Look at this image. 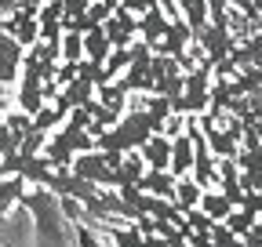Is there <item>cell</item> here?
Returning a JSON list of instances; mask_svg holds the SVG:
<instances>
[{
  "label": "cell",
  "mask_w": 262,
  "mask_h": 247,
  "mask_svg": "<svg viewBox=\"0 0 262 247\" xmlns=\"http://www.w3.org/2000/svg\"><path fill=\"white\" fill-rule=\"evenodd\" d=\"M171 138L168 135H153L139 153H142V160H146V167H153V171H171Z\"/></svg>",
  "instance_id": "cell-9"
},
{
  "label": "cell",
  "mask_w": 262,
  "mask_h": 247,
  "mask_svg": "<svg viewBox=\"0 0 262 247\" xmlns=\"http://www.w3.org/2000/svg\"><path fill=\"white\" fill-rule=\"evenodd\" d=\"M258 218H251V214L248 211H233V214H229V218H226V226H229V233H233V236H244V233H251V226H255Z\"/></svg>",
  "instance_id": "cell-22"
},
{
  "label": "cell",
  "mask_w": 262,
  "mask_h": 247,
  "mask_svg": "<svg viewBox=\"0 0 262 247\" xmlns=\"http://www.w3.org/2000/svg\"><path fill=\"white\" fill-rule=\"evenodd\" d=\"M201 196H204V185L196 182L193 175H186V178H179V182H175V204H179L182 211L201 207Z\"/></svg>",
  "instance_id": "cell-16"
},
{
  "label": "cell",
  "mask_w": 262,
  "mask_h": 247,
  "mask_svg": "<svg viewBox=\"0 0 262 247\" xmlns=\"http://www.w3.org/2000/svg\"><path fill=\"white\" fill-rule=\"evenodd\" d=\"M241 211H248L251 218H262V189H251V193H244V204H241Z\"/></svg>",
  "instance_id": "cell-27"
},
{
  "label": "cell",
  "mask_w": 262,
  "mask_h": 247,
  "mask_svg": "<svg viewBox=\"0 0 262 247\" xmlns=\"http://www.w3.org/2000/svg\"><path fill=\"white\" fill-rule=\"evenodd\" d=\"M175 175L171 171H153V167H146V175L139 178V189L142 193H149V196H164V200H175Z\"/></svg>",
  "instance_id": "cell-10"
},
{
  "label": "cell",
  "mask_w": 262,
  "mask_h": 247,
  "mask_svg": "<svg viewBox=\"0 0 262 247\" xmlns=\"http://www.w3.org/2000/svg\"><path fill=\"white\" fill-rule=\"evenodd\" d=\"M171 175L175 178L193 175V138L189 135H179L175 145H171Z\"/></svg>",
  "instance_id": "cell-12"
},
{
  "label": "cell",
  "mask_w": 262,
  "mask_h": 247,
  "mask_svg": "<svg viewBox=\"0 0 262 247\" xmlns=\"http://www.w3.org/2000/svg\"><path fill=\"white\" fill-rule=\"evenodd\" d=\"M95 91H98V84H95V80H88V77H77L70 87H62V98H66V102H70V106L77 109V106H88V102L95 98Z\"/></svg>",
  "instance_id": "cell-18"
},
{
  "label": "cell",
  "mask_w": 262,
  "mask_h": 247,
  "mask_svg": "<svg viewBox=\"0 0 262 247\" xmlns=\"http://www.w3.org/2000/svg\"><path fill=\"white\" fill-rule=\"evenodd\" d=\"M11 153H18V138L11 135V128H8V124L0 120V160H4V157H11Z\"/></svg>",
  "instance_id": "cell-26"
},
{
  "label": "cell",
  "mask_w": 262,
  "mask_h": 247,
  "mask_svg": "<svg viewBox=\"0 0 262 247\" xmlns=\"http://www.w3.org/2000/svg\"><path fill=\"white\" fill-rule=\"evenodd\" d=\"M77 178L84 182H95V185H102V189H117V171L106 164V153H77L73 157V167H70Z\"/></svg>",
  "instance_id": "cell-3"
},
{
  "label": "cell",
  "mask_w": 262,
  "mask_h": 247,
  "mask_svg": "<svg viewBox=\"0 0 262 247\" xmlns=\"http://www.w3.org/2000/svg\"><path fill=\"white\" fill-rule=\"evenodd\" d=\"M193 44V29H189V22L179 15V18H171L168 22V29H164V37L153 44V55H171V58H179V55H186V47Z\"/></svg>",
  "instance_id": "cell-5"
},
{
  "label": "cell",
  "mask_w": 262,
  "mask_h": 247,
  "mask_svg": "<svg viewBox=\"0 0 262 247\" xmlns=\"http://www.w3.org/2000/svg\"><path fill=\"white\" fill-rule=\"evenodd\" d=\"M4 124H8V128H11V135L18 138V145H22V138L33 131V116L29 113H22V109H15V113H8L4 116Z\"/></svg>",
  "instance_id": "cell-21"
},
{
  "label": "cell",
  "mask_w": 262,
  "mask_h": 247,
  "mask_svg": "<svg viewBox=\"0 0 262 247\" xmlns=\"http://www.w3.org/2000/svg\"><path fill=\"white\" fill-rule=\"evenodd\" d=\"M102 29H106V37H110V44H113V47H131V44L139 40V18L131 15L124 4H120L106 22H102Z\"/></svg>",
  "instance_id": "cell-4"
},
{
  "label": "cell",
  "mask_w": 262,
  "mask_h": 247,
  "mask_svg": "<svg viewBox=\"0 0 262 247\" xmlns=\"http://www.w3.org/2000/svg\"><path fill=\"white\" fill-rule=\"evenodd\" d=\"M168 22H171V18H168V15H164L160 8H153V11H146V15L139 18V40H146V44L153 47V44H157V40L164 37V29H168Z\"/></svg>",
  "instance_id": "cell-13"
},
{
  "label": "cell",
  "mask_w": 262,
  "mask_h": 247,
  "mask_svg": "<svg viewBox=\"0 0 262 247\" xmlns=\"http://www.w3.org/2000/svg\"><path fill=\"white\" fill-rule=\"evenodd\" d=\"M22 62H26V47L15 37H0V87H8L22 77Z\"/></svg>",
  "instance_id": "cell-7"
},
{
  "label": "cell",
  "mask_w": 262,
  "mask_h": 247,
  "mask_svg": "<svg viewBox=\"0 0 262 247\" xmlns=\"http://www.w3.org/2000/svg\"><path fill=\"white\" fill-rule=\"evenodd\" d=\"M110 51H113V44H110V37H106L102 26H95V29H88V33H84V58H91V62H106Z\"/></svg>",
  "instance_id": "cell-14"
},
{
  "label": "cell",
  "mask_w": 262,
  "mask_h": 247,
  "mask_svg": "<svg viewBox=\"0 0 262 247\" xmlns=\"http://www.w3.org/2000/svg\"><path fill=\"white\" fill-rule=\"evenodd\" d=\"M0 26H4V33H8V37H15L26 51L40 40V22H37V15L15 11V15H8V18H0Z\"/></svg>",
  "instance_id": "cell-8"
},
{
  "label": "cell",
  "mask_w": 262,
  "mask_h": 247,
  "mask_svg": "<svg viewBox=\"0 0 262 247\" xmlns=\"http://www.w3.org/2000/svg\"><path fill=\"white\" fill-rule=\"evenodd\" d=\"M120 4L135 15V18H142L146 11H153V8H160V0H120Z\"/></svg>",
  "instance_id": "cell-28"
},
{
  "label": "cell",
  "mask_w": 262,
  "mask_h": 247,
  "mask_svg": "<svg viewBox=\"0 0 262 247\" xmlns=\"http://www.w3.org/2000/svg\"><path fill=\"white\" fill-rule=\"evenodd\" d=\"M62 15H66L62 0H48V4L40 8V15H37V22H40V26H48V22H62Z\"/></svg>",
  "instance_id": "cell-25"
},
{
  "label": "cell",
  "mask_w": 262,
  "mask_h": 247,
  "mask_svg": "<svg viewBox=\"0 0 262 247\" xmlns=\"http://www.w3.org/2000/svg\"><path fill=\"white\" fill-rule=\"evenodd\" d=\"M22 207L26 211H33V222H37V229H40V236L44 240H62V207H58V193H51V189H33V193H26V200H22Z\"/></svg>",
  "instance_id": "cell-2"
},
{
  "label": "cell",
  "mask_w": 262,
  "mask_h": 247,
  "mask_svg": "<svg viewBox=\"0 0 262 247\" xmlns=\"http://www.w3.org/2000/svg\"><path fill=\"white\" fill-rule=\"evenodd\" d=\"M193 40L201 44V51H204V55H208L211 62H222V58H226L229 51L237 47L233 33H229V29H222V26H211V22H208V26L201 29V33L193 37Z\"/></svg>",
  "instance_id": "cell-6"
},
{
  "label": "cell",
  "mask_w": 262,
  "mask_h": 247,
  "mask_svg": "<svg viewBox=\"0 0 262 247\" xmlns=\"http://www.w3.org/2000/svg\"><path fill=\"white\" fill-rule=\"evenodd\" d=\"M241 240H244V247H262V236H258L255 229H251V233H244Z\"/></svg>",
  "instance_id": "cell-29"
},
{
  "label": "cell",
  "mask_w": 262,
  "mask_h": 247,
  "mask_svg": "<svg viewBox=\"0 0 262 247\" xmlns=\"http://www.w3.org/2000/svg\"><path fill=\"white\" fill-rule=\"evenodd\" d=\"M186 222H189V229H193V233H211V229H215V222L208 218L201 207H189V211H186Z\"/></svg>",
  "instance_id": "cell-24"
},
{
  "label": "cell",
  "mask_w": 262,
  "mask_h": 247,
  "mask_svg": "<svg viewBox=\"0 0 262 247\" xmlns=\"http://www.w3.org/2000/svg\"><path fill=\"white\" fill-rule=\"evenodd\" d=\"M149 138H153V120H149V113H146V109H131L127 116H120L117 128H110V131H102V135L95 138V149H98V153H135V149H142Z\"/></svg>",
  "instance_id": "cell-1"
},
{
  "label": "cell",
  "mask_w": 262,
  "mask_h": 247,
  "mask_svg": "<svg viewBox=\"0 0 262 247\" xmlns=\"http://www.w3.org/2000/svg\"><path fill=\"white\" fill-rule=\"evenodd\" d=\"M26 178L22 175H15V178H4V182H0V218H4V214L15 207V204H22L26 200Z\"/></svg>",
  "instance_id": "cell-15"
},
{
  "label": "cell",
  "mask_w": 262,
  "mask_h": 247,
  "mask_svg": "<svg viewBox=\"0 0 262 247\" xmlns=\"http://www.w3.org/2000/svg\"><path fill=\"white\" fill-rule=\"evenodd\" d=\"M58 207H62V218L66 222H84V204L77 200V196H58Z\"/></svg>",
  "instance_id": "cell-23"
},
{
  "label": "cell",
  "mask_w": 262,
  "mask_h": 247,
  "mask_svg": "<svg viewBox=\"0 0 262 247\" xmlns=\"http://www.w3.org/2000/svg\"><path fill=\"white\" fill-rule=\"evenodd\" d=\"M127 95H131V91H127L120 80H113V84H102V87L95 91V98L102 102L106 109H117V113H124V106H127Z\"/></svg>",
  "instance_id": "cell-20"
},
{
  "label": "cell",
  "mask_w": 262,
  "mask_h": 247,
  "mask_svg": "<svg viewBox=\"0 0 262 247\" xmlns=\"http://www.w3.org/2000/svg\"><path fill=\"white\" fill-rule=\"evenodd\" d=\"M18 109L22 113H29V116H37L44 106H48V98H44V80H29V77H22V84H18Z\"/></svg>",
  "instance_id": "cell-11"
},
{
  "label": "cell",
  "mask_w": 262,
  "mask_h": 247,
  "mask_svg": "<svg viewBox=\"0 0 262 247\" xmlns=\"http://www.w3.org/2000/svg\"><path fill=\"white\" fill-rule=\"evenodd\" d=\"M201 211L208 214L211 222H226L229 214H233V200H226L222 193H211V189H204V196H201Z\"/></svg>",
  "instance_id": "cell-17"
},
{
  "label": "cell",
  "mask_w": 262,
  "mask_h": 247,
  "mask_svg": "<svg viewBox=\"0 0 262 247\" xmlns=\"http://www.w3.org/2000/svg\"><path fill=\"white\" fill-rule=\"evenodd\" d=\"M179 11H182V18L189 22L193 37H196V33H201V29L211 22V18H208V0H179Z\"/></svg>",
  "instance_id": "cell-19"
},
{
  "label": "cell",
  "mask_w": 262,
  "mask_h": 247,
  "mask_svg": "<svg viewBox=\"0 0 262 247\" xmlns=\"http://www.w3.org/2000/svg\"><path fill=\"white\" fill-rule=\"evenodd\" d=\"M233 247H244V240H237V243H233Z\"/></svg>",
  "instance_id": "cell-30"
}]
</instances>
